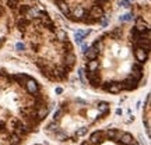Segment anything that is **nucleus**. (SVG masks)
<instances>
[{"mask_svg": "<svg viewBox=\"0 0 151 145\" xmlns=\"http://www.w3.org/2000/svg\"><path fill=\"white\" fill-rule=\"evenodd\" d=\"M102 15H104V8H102L101 6H98V4L91 7V10H90V13H88V17L92 20L94 22L95 21H98Z\"/></svg>", "mask_w": 151, "mask_h": 145, "instance_id": "1", "label": "nucleus"}, {"mask_svg": "<svg viewBox=\"0 0 151 145\" xmlns=\"http://www.w3.org/2000/svg\"><path fill=\"white\" fill-rule=\"evenodd\" d=\"M104 89L111 92V94H119L123 89V85H122V82H105Z\"/></svg>", "mask_w": 151, "mask_h": 145, "instance_id": "2", "label": "nucleus"}, {"mask_svg": "<svg viewBox=\"0 0 151 145\" xmlns=\"http://www.w3.org/2000/svg\"><path fill=\"white\" fill-rule=\"evenodd\" d=\"M134 56L137 59V62L140 64H144L147 62V59H148V52L143 49V48H136V50H134Z\"/></svg>", "mask_w": 151, "mask_h": 145, "instance_id": "3", "label": "nucleus"}, {"mask_svg": "<svg viewBox=\"0 0 151 145\" xmlns=\"http://www.w3.org/2000/svg\"><path fill=\"white\" fill-rule=\"evenodd\" d=\"M56 6H57V8L62 11V14L63 15H66V17H71V13H70V7H69V4L64 1V0H56Z\"/></svg>", "mask_w": 151, "mask_h": 145, "instance_id": "4", "label": "nucleus"}, {"mask_svg": "<svg viewBox=\"0 0 151 145\" xmlns=\"http://www.w3.org/2000/svg\"><path fill=\"white\" fill-rule=\"evenodd\" d=\"M24 85H25V88H27V91H28L30 94H32V95L38 94V91H39L37 81H35V80H32V78H28V80L25 81Z\"/></svg>", "mask_w": 151, "mask_h": 145, "instance_id": "5", "label": "nucleus"}, {"mask_svg": "<svg viewBox=\"0 0 151 145\" xmlns=\"http://www.w3.org/2000/svg\"><path fill=\"white\" fill-rule=\"evenodd\" d=\"M88 81L90 84L92 85V87H98V84L101 82V77L99 74L97 73V71H88Z\"/></svg>", "mask_w": 151, "mask_h": 145, "instance_id": "6", "label": "nucleus"}, {"mask_svg": "<svg viewBox=\"0 0 151 145\" xmlns=\"http://www.w3.org/2000/svg\"><path fill=\"white\" fill-rule=\"evenodd\" d=\"M137 82L134 78H132V77H129L127 80H125V81L122 82V85H123V89H127V91H132V89H136L137 88Z\"/></svg>", "mask_w": 151, "mask_h": 145, "instance_id": "7", "label": "nucleus"}, {"mask_svg": "<svg viewBox=\"0 0 151 145\" xmlns=\"http://www.w3.org/2000/svg\"><path fill=\"white\" fill-rule=\"evenodd\" d=\"M64 63H66V67H67V70H70L73 66H74L76 63V56L71 53V52H69L67 55H66V57H64Z\"/></svg>", "mask_w": 151, "mask_h": 145, "instance_id": "8", "label": "nucleus"}, {"mask_svg": "<svg viewBox=\"0 0 151 145\" xmlns=\"http://www.w3.org/2000/svg\"><path fill=\"white\" fill-rule=\"evenodd\" d=\"M120 145H132L134 142V138H133L132 134H129V132H125V134H122V137H120Z\"/></svg>", "mask_w": 151, "mask_h": 145, "instance_id": "9", "label": "nucleus"}, {"mask_svg": "<svg viewBox=\"0 0 151 145\" xmlns=\"http://www.w3.org/2000/svg\"><path fill=\"white\" fill-rule=\"evenodd\" d=\"M132 78H134L136 81H140L141 80V77H143V74H141V67L138 66V64H134L133 66V73H132Z\"/></svg>", "mask_w": 151, "mask_h": 145, "instance_id": "10", "label": "nucleus"}, {"mask_svg": "<svg viewBox=\"0 0 151 145\" xmlns=\"http://www.w3.org/2000/svg\"><path fill=\"white\" fill-rule=\"evenodd\" d=\"M48 113H49V109H48V106H39L38 107V112H37V117L38 120H42L45 119L46 116H48Z\"/></svg>", "mask_w": 151, "mask_h": 145, "instance_id": "11", "label": "nucleus"}, {"mask_svg": "<svg viewBox=\"0 0 151 145\" xmlns=\"http://www.w3.org/2000/svg\"><path fill=\"white\" fill-rule=\"evenodd\" d=\"M90 32H91L90 29H85V31H77L76 32V42H77V43H81L83 41H84V38L87 36Z\"/></svg>", "mask_w": 151, "mask_h": 145, "instance_id": "12", "label": "nucleus"}, {"mask_svg": "<svg viewBox=\"0 0 151 145\" xmlns=\"http://www.w3.org/2000/svg\"><path fill=\"white\" fill-rule=\"evenodd\" d=\"M101 141H102V132L95 131L91 134V137H90V142H91V144H98Z\"/></svg>", "mask_w": 151, "mask_h": 145, "instance_id": "13", "label": "nucleus"}, {"mask_svg": "<svg viewBox=\"0 0 151 145\" xmlns=\"http://www.w3.org/2000/svg\"><path fill=\"white\" fill-rule=\"evenodd\" d=\"M84 55H85V57H87L88 60H94V59H97L98 52L95 50L94 48H90V49H87V50L84 52Z\"/></svg>", "mask_w": 151, "mask_h": 145, "instance_id": "14", "label": "nucleus"}, {"mask_svg": "<svg viewBox=\"0 0 151 145\" xmlns=\"http://www.w3.org/2000/svg\"><path fill=\"white\" fill-rule=\"evenodd\" d=\"M84 14H85L84 8H83L81 6H77V7H76V10H74V14H73L71 17H76L74 20H81V17L84 15ZM71 17H70V18H71Z\"/></svg>", "mask_w": 151, "mask_h": 145, "instance_id": "15", "label": "nucleus"}, {"mask_svg": "<svg viewBox=\"0 0 151 145\" xmlns=\"http://www.w3.org/2000/svg\"><path fill=\"white\" fill-rule=\"evenodd\" d=\"M98 67H99V63L97 62V59H94V60H90V62H88L87 70L88 71H97Z\"/></svg>", "mask_w": 151, "mask_h": 145, "instance_id": "16", "label": "nucleus"}, {"mask_svg": "<svg viewBox=\"0 0 151 145\" xmlns=\"http://www.w3.org/2000/svg\"><path fill=\"white\" fill-rule=\"evenodd\" d=\"M28 24H30V20L25 18V17H23V18L18 21L17 27H18V29H25V27H28Z\"/></svg>", "mask_w": 151, "mask_h": 145, "instance_id": "17", "label": "nucleus"}, {"mask_svg": "<svg viewBox=\"0 0 151 145\" xmlns=\"http://www.w3.org/2000/svg\"><path fill=\"white\" fill-rule=\"evenodd\" d=\"M56 36H57V39L62 41V42H66V41H67V35H66V32L63 31V29L56 31Z\"/></svg>", "mask_w": 151, "mask_h": 145, "instance_id": "18", "label": "nucleus"}, {"mask_svg": "<svg viewBox=\"0 0 151 145\" xmlns=\"http://www.w3.org/2000/svg\"><path fill=\"white\" fill-rule=\"evenodd\" d=\"M98 109H99V112H102V113L105 114V113H108V109H109V105H108L107 102H101L99 105H98Z\"/></svg>", "mask_w": 151, "mask_h": 145, "instance_id": "19", "label": "nucleus"}, {"mask_svg": "<svg viewBox=\"0 0 151 145\" xmlns=\"http://www.w3.org/2000/svg\"><path fill=\"white\" fill-rule=\"evenodd\" d=\"M20 142H21L20 135H17V134H13L11 139H10V144H11V145H20Z\"/></svg>", "mask_w": 151, "mask_h": 145, "instance_id": "20", "label": "nucleus"}, {"mask_svg": "<svg viewBox=\"0 0 151 145\" xmlns=\"http://www.w3.org/2000/svg\"><path fill=\"white\" fill-rule=\"evenodd\" d=\"M107 135H108V138L113 139V138H116V137L119 135V132L116 131V130H108V131H107Z\"/></svg>", "mask_w": 151, "mask_h": 145, "instance_id": "21", "label": "nucleus"}, {"mask_svg": "<svg viewBox=\"0 0 151 145\" xmlns=\"http://www.w3.org/2000/svg\"><path fill=\"white\" fill-rule=\"evenodd\" d=\"M28 8H30V6H27V4H23V6H20V8H18L20 15H23V17H24L25 14H27V11H28Z\"/></svg>", "mask_w": 151, "mask_h": 145, "instance_id": "22", "label": "nucleus"}, {"mask_svg": "<svg viewBox=\"0 0 151 145\" xmlns=\"http://www.w3.org/2000/svg\"><path fill=\"white\" fill-rule=\"evenodd\" d=\"M87 131H88L87 127H81V128H78V130H77L76 135H77V137H83L84 134H87Z\"/></svg>", "mask_w": 151, "mask_h": 145, "instance_id": "23", "label": "nucleus"}, {"mask_svg": "<svg viewBox=\"0 0 151 145\" xmlns=\"http://www.w3.org/2000/svg\"><path fill=\"white\" fill-rule=\"evenodd\" d=\"M14 78H16L17 81H20V82H21L23 85H24V84H25V81L28 80V77H25V76H16V77H14Z\"/></svg>", "mask_w": 151, "mask_h": 145, "instance_id": "24", "label": "nucleus"}, {"mask_svg": "<svg viewBox=\"0 0 151 145\" xmlns=\"http://www.w3.org/2000/svg\"><path fill=\"white\" fill-rule=\"evenodd\" d=\"M132 17H133V14H130V13H127V14H125V15H122L120 17V21H130L132 20Z\"/></svg>", "mask_w": 151, "mask_h": 145, "instance_id": "25", "label": "nucleus"}, {"mask_svg": "<svg viewBox=\"0 0 151 145\" xmlns=\"http://www.w3.org/2000/svg\"><path fill=\"white\" fill-rule=\"evenodd\" d=\"M91 48H94V49H95V50H97V52H99L101 49H102V43H101L99 41H97V42H95V43L92 45Z\"/></svg>", "mask_w": 151, "mask_h": 145, "instance_id": "26", "label": "nucleus"}, {"mask_svg": "<svg viewBox=\"0 0 151 145\" xmlns=\"http://www.w3.org/2000/svg\"><path fill=\"white\" fill-rule=\"evenodd\" d=\"M48 130L49 131H57V124L53 121V123H50L49 126H48Z\"/></svg>", "mask_w": 151, "mask_h": 145, "instance_id": "27", "label": "nucleus"}, {"mask_svg": "<svg viewBox=\"0 0 151 145\" xmlns=\"http://www.w3.org/2000/svg\"><path fill=\"white\" fill-rule=\"evenodd\" d=\"M7 6L11 7V8H16L17 7V0H7Z\"/></svg>", "mask_w": 151, "mask_h": 145, "instance_id": "28", "label": "nucleus"}, {"mask_svg": "<svg viewBox=\"0 0 151 145\" xmlns=\"http://www.w3.org/2000/svg\"><path fill=\"white\" fill-rule=\"evenodd\" d=\"M56 138L59 139V141H64V139L67 138V135H66V134H62V132H57V134H56Z\"/></svg>", "mask_w": 151, "mask_h": 145, "instance_id": "29", "label": "nucleus"}, {"mask_svg": "<svg viewBox=\"0 0 151 145\" xmlns=\"http://www.w3.org/2000/svg\"><path fill=\"white\" fill-rule=\"evenodd\" d=\"M63 114V110L62 109H60V110H57L56 113H55V116H53V120H55V121H57V120L60 119V116H62Z\"/></svg>", "mask_w": 151, "mask_h": 145, "instance_id": "30", "label": "nucleus"}, {"mask_svg": "<svg viewBox=\"0 0 151 145\" xmlns=\"http://www.w3.org/2000/svg\"><path fill=\"white\" fill-rule=\"evenodd\" d=\"M16 49H17L18 52H23L25 49V46L23 43H17V45H16Z\"/></svg>", "mask_w": 151, "mask_h": 145, "instance_id": "31", "label": "nucleus"}, {"mask_svg": "<svg viewBox=\"0 0 151 145\" xmlns=\"http://www.w3.org/2000/svg\"><path fill=\"white\" fill-rule=\"evenodd\" d=\"M122 7H130V1L129 0H122Z\"/></svg>", "mask_w": 151, "mask_h": 145, "instance_id": "32", "label": "nucleus"}, {"mask_svg": "<svg viewBox=\"0 0 151 145\" xmlns=\"http://www.w3.org/2000/svg\"><path fill=\"white\" fill-rule=\"evenodd\" d=\"M6 130V126H4V123H0V132L4 131Z\"/></svg>", "mask_w": 151, "mask_h": 145, "instance_id": "33", "label": "nucleus"}, {"mask_svg": "<svg viewBox=\"0 0 151 145\" xmlns=\"http://www.w3.org/2000/svg\"><path fill=\"white\" fill-rule=\"evenodd\" d=\"M145 106H147V107H150V95L147 96V101H145Z\"/></svg>", "mask_w": 151, "mask_h": 145, "instance_id": "34", "label": "nucleus"}, {"mask_svg": "<svg viewBox=\"0 0 151 145\" xmlns=\"http://www.w3.org/2000/svg\"><path fill=\"white\" fill-rule=\"evenodd\" d=\"M3 43H4V38H0V46H1Z\"/></svg>", "mask_w": 151, "mask_h": 145, "instance_id": "35", "label": "nucleus"}, {"mask_svg": "<svg viewBox=\"0 0 151 145\" xmlns=\"http://www.w3.org/2000/svg\"><path fill=\"white\" fill-rule=\"evenodd\" d=\"M56 92L57 94H62V88H56Z\"/></svg>", "mask_w": 151, "mask_h": 145, "instance_id": "36", "label": "nucleus"}, {"mask_svg": "<svg viewBox=\"0 0 151 145\" xmlns=\"http://www.w3.org/2000/svg\"><path fill=\"white\" fill-rule=\"evenodd\" d=\"M1 15H3V8L0 7V17H1Z\"/></svg>", "mask_w": 151, "mask_h": 145, "instance_id": "37", "label": "nucleus"}, {"mask_svg": "<svg viewBox=\"0 0 151 145\" xmlns=\"http://www.w3.org/2000/svg\"><path fill=\"white\" fill-rule=\"evenodd\" d=\"M81 145H91V142H83Z\"/></svg>", "mask_w": 151, "mask_h": 145, "instance_id": "38", "label": "nucleus"}, {"mask_svg": "<svg viewBox=\"0 0 151 145\" xmlns=\"http://www.w3.org/2000/svg\"><path fill=\"white\" fill-rule=\"evenodd\" d=\"M98 1H107V0H98Z\"/></svg>", "mask_w": 151, "mask_h": 145, "instance_id": "39", "label": "nucleus"}, {"mask_svg": "<svg viewBox=\"0 0 151 145\" xmlns=\"http://www.w3.org/2000/svg\"><path fill=\"white\" fill-rule=\"evenodd\" d=\"M132 145H138V144H136V142H133V144Z\"/></svg>", "mask_w": 151, "mask_h": 145, "instance_id": "40", "label": "nucleus"}]
</instances>
